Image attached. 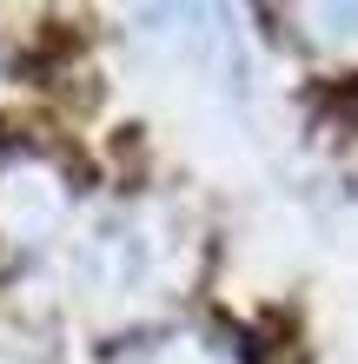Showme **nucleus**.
Instances as JSON below:
<instances>
[{
	"label": "nucleus",
	"mask_w": 358,
	"mask_h": 364,
	"mask_svg": "<svg viewBox=\"0 0 358 364\" xmlns=\"http://www.w3.org/2000/svg\"><path fill=\"white\" fill-rule=\"evenodd\" d=\"M332 100H339V106H345V113L358 119V80H352V87H339V93H332Z\"/></svg>",
	"instance_id": "obj_1"
}]
</instances>
